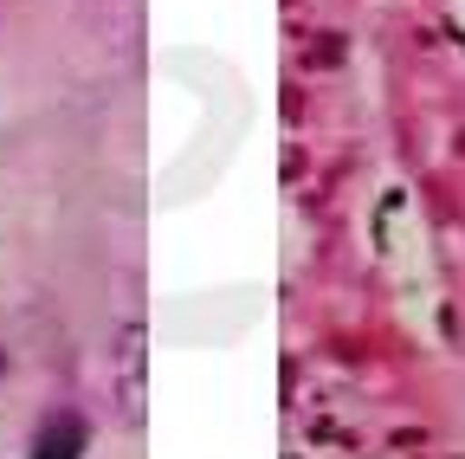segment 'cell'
<instances>
[{
  "mask_svg": "<svg viewBox=\"0 0 465 459\" xmlns=\"http://www.w3.org/2000/svg\"><path fill=\"white\" fill-rule=\"evenodd\" d=\"M33 459H84V421H78L72 408L45 414V427H39V440H33Z\"/></svg>",
  "mask_w": 465,
  "mask_h": 459,
  "instance_id": "1",
  "label": "cell"
}]
</instances>
